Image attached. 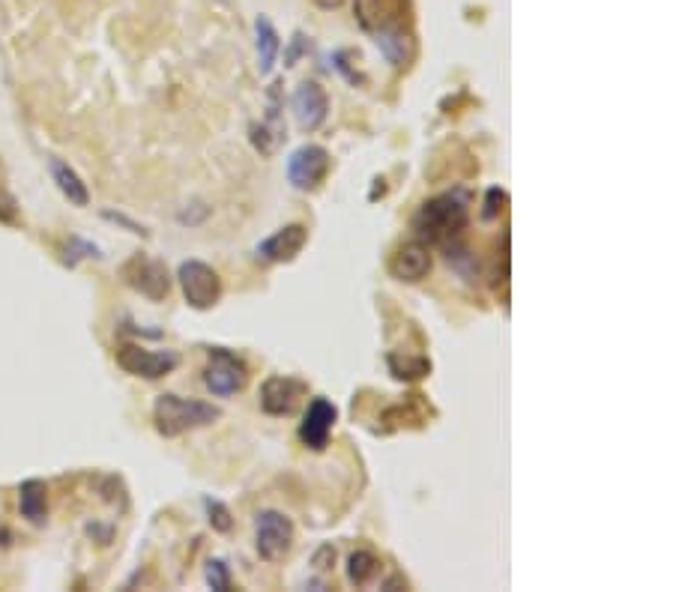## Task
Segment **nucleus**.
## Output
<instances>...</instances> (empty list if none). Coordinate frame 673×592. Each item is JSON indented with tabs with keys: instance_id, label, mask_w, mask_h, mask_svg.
Here are the masks:
<instances>
[{
	"instance_id": "nucleus-1",
	"label": "nucleus",
	"mask_w": 673,
	"mask_h": 592,
	"mask_svg": "<svg viewBox=\"0 0 673 592\" xmlns=\"http://www.w3.org/2000/svg\"><path fill=\"white\" fill-rule=\"evenodd\" d=\"M470 225V192L464 186L428 198L413 216V234L425 246H449L464 237Z\"/></svg>"
},
{
	"instance_id": "nucleus-2",
	"label": "nucleus",
	"mask_w": 673,
	"mask_h": 592,
	"mask_svg": "<svg viewBox=\"0 0 673 592\" xmlns=\"http://www.w3.org/2000/svg\"><path fill=\"white\" fill-rule=\"evenodd\" d=\"M222 416L216 404L198 401V398H180L174 392H165L153 404V425L162 437H180L195 428H207Z\"/></svg>"
},
{
	"instance_id": "nucleus-3",
	"label": "nucleus",
	"mask_w": 673,
	"mask_h": 592,
	"mask_svg": "<svg viewBox=\"0 0 673 592\" xmlns=\"http://www.w3.org/2000/svg\"><path fill=\"white\" fill-rule=\"evenodd\" d=\"M204 383H207V389L216 398H231V395H237V392L246 389L249 368L228 347H213L210 350V359H207V368H204Z\"/></svg>"
},
{
	"instance_id": "nucleus-4",
	"label": "nucleus",
	"mask_w": 673,
	"mask_h": 592,
	"mask_svg": "<svg viewBox=\"0 0 673 592\" xmlns=\"http://www.w3.org/2000/svg\"><path fill=\"white\" fill-rule=\"evenodd\" d=\"M294 545V521L276 509H264L255 518V548L261 554V560L267 563H279L288 557Z\"/></svg>"
},
{
	"instance_id": "nucleus-5",
	"label": "nucleus",
	"mask_w": 673,
	"mask_h": 592,
	"mask_svg": "<svg viewBox=\"0 0 673 592\" xmlns=\"http://www.w3.org/2000/svg\"><path fill=\"white\" fill-rule=\"evenodd\" d=\"M177 282L183 288L186 302L195 308V311H207L219 302L222 296V279L219 273L204 264V261H183L180 270H177Z\"/></svg>"
},
{
	"instance_id": "nucleus-6",
	"label": "nucleus",
	"mask_w": 673,
	"mask_h": 592,
	"mask_svg": "<svg viewBox=\"0 0 673 592\" xmlns=\"http://www.w3.org/2000/svg\"><path fill=\"white\" fill-rule=\"evenodd\" d=\"M330 153L321 144H303L288 156V183L300 192H315L330 174Z\"/></svg>"
},
{
	"instance_id": "nucleus-7",
	"label": "nucleus",
	"mask_w": 673,
	"mask_h": 592,
	"mask_svg": "<svg viewBox=\"0 0 673 592\" xmlns=\"http://www.w3.org/2000/svg\"><path fill=\"white\" fill-rule=\"evenodd\" d=\"M117 365L132 377L159 380V377H168L180 365V353L177 350H147V347H138V344H126V347L117 350Z\"/></svg>"
},
{
	"instance_id": "nucleus-8",
	"label": "nucleus",
	"mask_w": 673,
	"mask_h": 592,
	"mask_svg": "<svg viewBox=\"0 0 673 592\" xmlns=\"http://www.w3.org/2000/svg\"><path fill=\"white\" fill-rule=\"evenodd\" d=\"M353 15L365 33L410 27V0H353Z\"/></svg>"
},
{
	"instance_id": "nucleus-9",
	"label": "nucleus",
	"mask_w": 673,
	"mask_h": 592,
	"mask_svg": "<svg viewBox=\"0 0 673 592\" xmlns=\"http://www.w3.org/2000/svg\"><path fill=\"white\" fill-rule=\"evenodd\" d=\"M123 279L129 288H135L141 296L159 302L165 299L171 291V279H168V270L162 261H153L147 255H132L129 264L123 267Z\"/></svg>"
},
{
	"instance_id": "nucleus-10",
	"label": "nucleus",
	"mask_w": 673,
	"mask_h": 592,
	"mask_svg": "<svg viewBox=\"0 0 673 592\" xmlns=\"http://www.w3.org/2000/svg\"><path fill=\"white\" fill-rule=\"evenodd\" d=\"M309 386L297 377H267L264 386H261V410L270 413V416H291L300 401L306 398Z\"/></svg>"
},
{
	"instance_id": "nucleus-11",
	"label": "nucleus",
	"mask_w": 673,
	"mask_h": 592,
	"mask_svg": "<svg viewBox=\"0 0 673 592\" xmlns=\"http://www.w3.org/2000/svg\"><path fill=\"white\" fill-rule=\"evenodd\" d=\"M338 410L330 398H312L303 422H300V443L312 452H324L327 443H330V434H333V425H336Z\"/></svg>"
},
{
	"instance_id": "nucleus-12",
	"label": "nucleus",
	"mask_w": 673,
	"mask_h": 592,
	"mask_svg": "<svg viewBox=\"0 0 673 592\" xmlns=\"http://www.w3.org/2000/svg\"><path fill=\"white\" fill-rule=\"evenodd\" d=\"M294 117L303 132H318L330 117V96L318 81H303L294 90Z\"/></svg>"
},
{
	"instance_id": "nucleus-13",
	"label": "nucleus",
	"mask_w": 673,
	"mask_h": 592,
	"mask_svg": "<svg viewBox=\"0 0 673 592\" xmlns=\"http://www.w3.org/2000/svg\"><path fill=\"white\" fill-rule=\"evenodd\" d=\"M306 243H309L306 225H285L276 234H270L267 240H261L255 252L264 264H291L306 249Z\"/></svg>"
},
{
	"instance_id": "nucleus-14",
	"label": "nucleus",
	"mask_w": 673,
	"mask_h": 592,
	"mask_svg": "<svg viewBox=\"0 0 673 592\" xmlns=\"http://www.w3.org/2000/svg\"><path fill=\"white\" fill-rule=\"evenodd\" d=\"M431 273V252L425 243L413 240V243H404L392 261H389V276L398 279V282H407V285H416L422 282L425 276Z\"/></svg>"
},
{
	"instance_id": "nucleus-15",
	"label": "nucleus",
	"mask_w": 673,
	"mask_h": 592,
	"mask_svg": "<svg viewBox=\"0 0 673 592\" xmlns=\"http://www.w3.org/2000/svg\"><path fill=\"white\" fill-rule=\"evenodd\" d=\"M371 39H374L377 51L386 57V63L395 69H407L416 60V36L410 27H392V30L374 33Z\"/></svg>"
},
{
	"instance_id": "nucleus-16",
	"label": "nucleus",
	"mask_w": 673,
	"mask_h": 592,
	"mask_svg": "<svg viewBox=\"0 0 673 592\" xmlns=\"http://www.w3.org/2000/svg\"><path fill=\"white\" fill-rule=\"evenodd\" d=\"M255 48H258V72L270 75L279 63V54H282V36L267 15L255 18Z\"/></svg>"
},
{
	"instance_id": "nucleus-17",
	"label": "nucleus",
	"mask_w": 673,
	"mask_h": 592,
	"mask_svg": "<svg viewBox=\"0 0 673 592\" xmlns=\"http://www.w3.org/2000/svg\"><path fill=\"white\" fill-rule=\"evenodd\" d=\"M48 171L54 186L60 189V195L72 204V207H87L90 204V192L87 183L78 177V171L72 165H66L63 159H48Z\"/></svg>"
},
{
	"instance_id": "nucleus-18",
	"label": "nucleus",
	"mask_w": 673,
	"mask_h": 592,
	"mask_svg": "<svg viewBox=\"0 0 673 592\" xmlns=\"http://www.w3.org/2000/svg\"><path fill=\"white\" fill-rule=\"evenodd\" d=\"M18 509L30 524H45L48 515V488L39 479H27L18 485Z\"/></svg>"
},
{
	"instance_id": "nucleus-19",
	"label": "nucleus",
	"mask_w": 673,
	"mask_h": 592,
	"mask_svg": "<svg viewBox=\"0 0 673 592\" xmlns=\"http://www.w3.org/2000/svg\"><path fill=\"white\" fill-rule=\"evenodd\" d=\"M446 249V264L464 279V282H476L479 279V258L461 243V240H455V243H449V246H443Z\"/></svg>"
},
{
	"instance_id": "nucleus-20",
	"label": "nucleus",
	"mask_w": 673,
	"mask_h": 592,
	"mask_svg": "<svg viewBox=\"0 0 673 592\" xmlns=\"http://www.w3.org/2000/svg\"><path fill=\"white\" fill-rule=\"evenodd\" d=\"M380 572V560L371 551H353L347 557V581L353 587H368Z\"/></svg>"
},
{
	"instance_id": "nucleus-21",
	"label": "nucleus",
	"mask_w": 673,
	"mask_h": 592,
	"mask_svg": "<svg viewBox=\"0 0 673 592\" xmlns=\"http://www.w3.org/2000/svg\"><path fill=\"white\" fill-rule=\"evenodd\" d=\"M386 365L392 371L395 380H422L431 374V362L425 356H398V353H386Z\"/></svg>"
},
{
	"instance_id": "nucleus-22",
	"label": "nucleus",
	"mask_w": 673,
	"mask_h": 592,
	"mask_svg": "<svg viewBox=\"0 0 673 592\" xmlns=\"http://www.w3.org/2000/svg\"><path fill=\"white\" fill-rule=\"evenodd\" d=\"M249 138H252V147L261 153V156H273L276 150H279V144H282V138H285V129H276V126H270V123H252L249 126Z\"/></svg>"
},
{
	"instance_id": "nucleus-23",
	"label": "nucleus",
	"mask_w": 673,
	"mask_h": 592,
	"mask_svg": "<svg viewBox=\"0 0 673 592\" xmlns=\"http://www.w3.org/2000/svg\"><path fill=\"white\" fill-rule=\"evenodd\" d=\"M506 204H509V192L500 186H491L482 198V210H479L482 222H497L506 213Z\"/></svg>"
},
{
	"instance_id": "nucleus-24",
	"label": "nucleus",
	"mask_w": 673,
	"mask_h": 592,
	"mask_svg": "<svg viewBox=\"0 0 673 592\" xmlns=\"http://www.w3.org/2000/svg\"><path fill=\"white\" fill-rule=\"evenodd\" d=\"M204 512H207V521L216 533H231L234 527V518H231V509L222 503V500H213V497H204Z\"/></svg>"
},
{
	"instance_id": "nucleus-25",
	"label": "nucleus",
	"mask_w": 673,
	"mask_h": 592,
	"mask_svg": "<svg viewBox=\"0 0 673 592\" xmlns=\"http://www.w3.org/2000/svg\"><path fill=\"white\" fill-rule=\"evenodd\" d=\"M204 578H207V587H210V590L216 592L234 590V584H231V572H228V563H225V560H210Z\"/></svg>"
},
{
	"instance_id": "nucleus-26",
	"label": "nucleus",
	"mask_w": 673,
	"mask_h": 592,
	"mask_svg": "<svg viewBox=\"0 0 673 592\" xmlns=\"http://www.w3.org/2000/svg\"><path fill=\"white\" fill-rule=\"evenodd\" d=\"M78 258H102V252H99V246H93V243H87V240H69V246H66V264L69 267H75L78 264Z\"/></svg>"
},
{
	"instance_id": "nucleus-27",
	"label": "nucleus",
	"mask_w": 673,
	"mask_h": 592,
	"mask_svg": "<svg viewBox=\"0 0 673 592\" xmlns=\"http://www.w3.org/2000/svg\"><path fill=\"white\" fill-rule=\"evenodd\" d=\"M347 60H350V51H344V48L333 54V66H336V72H341V75H344V81H347V84H353V87H362V84H365V75H359V72H356V69H353V66H350Z\"/></svg>"
},
{
	"instance_id": "nucleus-28",
	"label": "nucleus",
	"mask_w": 673,
	"mask_h": 592,
	"mask_svg": "<svg viewBox=\"0 0 673 592\" xmlns=\"http://www.w3.org/2000/svg\"><path fill=\"white\" fill-rule=\"evenodd\" d=\"M303 54H309V39H306L303 30H297V33L291 36V45L285 48V66H297Z\"/></svg>"
},
{
	"instance_id": "nucleus-29",
	"label": "nucleus",
	"mask_w": 673,
	"mask_h": 592,
	"mask_svg": "<svg viewBox=\"0 0 673 592\" xmlns=\"http://www.w3.org/2000/svg\"><path fill=\"white\" fill-rule=\"evenodd\" d=\"M102 219H108V222H114V225H120L123 231H129V234H135V237H150L147 234V228L144 225H138L135 219H129V216H123V213H114V210H102Z\"/></svg>"
},
{
	"instance_id": "nucleus-30",
	"label": "nucleus",
	"mask_w": 673,
	"mask_h": 592,
	"mask_svg": "<svg viewBox=\"0 0 673 592\" xmlns=\"http://www.w3.org/2000/svg\"><path fill=\"white\" fill-rule=\"evenodd\" d=\"M333 563H336V548H333V545H324V548L315 554V566H318L321 572H330Z\"/></svg>"
},
{
	"instance_id": "nucleus-31",
	"label": "nucleus",
	"mask_w": 673,
	"mask_h": 592,
	"mask_svg": "<svg viewBox=\"0 0 673 592\" xmlns=\"http://www.w3.org/2000/svg\"><path fill=\"white\" fill-rule=\"evenodd\" d=\"M9 542H12V533L6 527H0V548H6Z\"/></svg>"
},
{
	"instance_id": "nucleus-32",
	"label": "nucleus",
	"mask_w": 673,
	"mask_h": 592,
	"mask_svg": "<svg viewBox=\"0 0 673 592\" xmlns=\"http://www.w3.org/2000/svg\"><path fill=\"white\" fill-rule=\"evenodd\" d=\"M315 3H318L321 9H336L341 0H315Z\"/></svg>"
}]
</instances>
